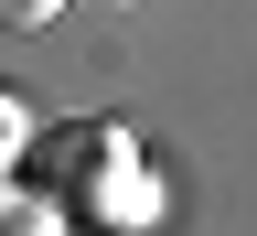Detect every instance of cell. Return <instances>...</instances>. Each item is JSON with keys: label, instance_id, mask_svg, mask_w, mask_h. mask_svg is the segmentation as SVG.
<instances>
[{"label": "cell", "instance_id": "cell-1", "mask_svg": "<svg viewBox=\"0 0 257 236\" xmlns=\"http://www.w3.org/2000/svg\"><path fill=\"white\" fill-rule=\"evenodd\" d=\"M43 22H64V0H0V32H43Z\"/></svg>", "mask_w": 257, "mask_h": 236}, {"label": "cell", "instance_id": "cell-2", "mask_svg": "<svg viewBox=\"0 0 257 236\" xmlns=\"http://www.w3.org/2000/svg\"><path fill=\"white\" fill-rule=\"evenodd\" d=\"M22 129H32V108H22V97H0V150H11Z\"/></svg>", "mask_w": 257, "mask_h": 236}]
</instances>
